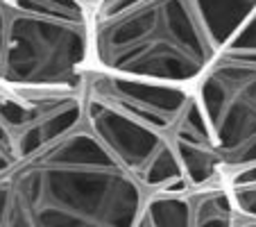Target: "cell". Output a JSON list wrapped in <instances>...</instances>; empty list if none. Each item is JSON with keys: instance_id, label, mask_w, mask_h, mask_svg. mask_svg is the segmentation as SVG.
<instances>
[{"instance_id": "cell-9", "label": "cell", "mask_w": 256, "mask_h": 227, "mask_svg": "<svg viewBox=\"0 0 256 227\" xmlns=\"http://www.w3.org/2000/svg\"><path fill=\"white\" fill-rule=\"evenodd\" d=\"M238 218H256V179H229L224 182Z\"/></svg>"}, {"instance_id": "cell-10", "label": "cell", "mask_w": 256, "mask_h": 227, "mask_svg": "<svg viewBox=\"0 0 256 227\" xmlns=\"http://www.w3.org/2000/svg\"><path fill=\"white\" fill-rule=\"evenodd\" d=\"M232 48H247V50H256V12L247 19V23L238 30V34L232 39Z\"/></svg>"}, {"instance_id": "cell-8", "label": "cell", "mask_w": 256, "mask_h": 227, "mask_svg": "<svg viewBox=\"0 0 256 227\" xmlns=\"http://www.w3.org/2000/svg\"><path fill=\"white\" fill-rule=\"evenodd\" d=\"M236 211L227 186L193 191V225L190 227H236Z\"/></svg>"}, {"instance_id": "cell-1", "label": "cell", "mask_w": 256, "mask_h": 227, "mask_svg": "<svg viewBox=\"0 0 256 227\" xmlns=\"http://www.w3.org/2000/svg\"><path fill=\"white\" fill-rule=\"evenodd\" d=\"M82 100L84 125L148 195L224 184L193 87L88 68Z\"/></svg>"}, {"instance_id": "cell-5", "label": "cell", "mask_w": 256, "mask_h": 227, "mask_svg": "<svg viewBox=\"0 0 256 227\" xmlns=\"http://www.w3.org/2000/svg\"><path fill=\"white\" fill-rule=\"evenodd\" d=\"M224 177L256 166V50L227 48L193 84Z\"/></svg>"}, {"instance_id": "cell-2", "label": "cell", "mask_w": 256, "mask_h": 227, "mask_svg": "<svg viewBox=\"0 0 256 227\" xmlns=\"http://www.w3.org/2000/svg\"><path fill=\"white\" fill-rule=\"evenodd\" d=\"M256 12V0H96L91 68L193 87Z\"/></svg>"}, {"instance_id": "cell-6", "label": "cell", "mask_w": 256, "mask_h": 227, "mask_svg": "<svg viewBox=\"0 0 256 227\" xmlns=\"http://www.w3.org/2000/svg\"><path fill=\"white\" fill-rule=\"evenodd\" d=\"M82 123V89L0 87V177Z\"/></svg>"}, {"instance_id": "cell-13", "label": "cell", "mask_w": 256, "mask_h": 227, "mask_svg": "<svg viewBox=\"0 0 256 227\" xmlns=\"http://www.w3.org/2000/svg\"><path fill=\"white\" fill-rule=\"evenodd\" d=\"M84 3H88V5H93V3H96V0H84Z\"/></svg>"}, {"instance_id": "cell-7", "label": "cell", "mask_w": 256, "mask_h": 227, "mask_svg": "<svg viewBox=\"0 0 256 227\" xmlns=\"http://www.w3.org/2000/svg\"><path fill=\"white\" fill-rule=\"evenodd\" d=\"M140 218L150 227H190L193 225V191L148 195Z\"/></svg>"}, {"instance_id": "cell-4", "label": "cell", "mask_w": 256, "mask_h": 227, "mask_svg": "<svg viewBox=\"0 0 256 227\" xmlns=\"http://www.w3.org/2000/svg\"><path fill=\"white\" fill-rule=\"evenodd\" d=\"M88 68V3L0 0L2 89H82Z\"/></svg>"}, {"instance_id": "cell-11", "label": "cell", "mask_w": 256, "mask_h": 227, "mask_svg": "<svg viewBox=\"0 0 256 227\" xmlns=\"http://www.w3.org/2000/svg\"><path fill=\"white\" fill-rule=\"evenodd\" d=\"M236 227H256V218H236Z\"/></svg>"}, {"instance_id": "cell-3", "label": "cell", "mask_w": 256, "mask_h": 227, "mask_svg": "<svg viewBox=\"0 0 256 227\" xmlns=\"http://www.w3.org/2000/svg\"><path fill=\"white\" fill-rule=\"evenodd\" d=\"M145 200L82 123L0 177V227H136Z\"/></svg>"}, {"instance_id": "cell-12", "label": "cell", "mask_w": 256, "mask_h": 227, "mask_svg": "<svg viewBox=\"0 0 256 227\" xmlns=\"http://www.w3.org/2000/svg\"><path fill=\"white\" fill-rule=\"evenodd\" d=\"M136 227H150V225H148V222H145L143 218H140V220H138V225H136Z\"/></svg>"}]
</instances>
